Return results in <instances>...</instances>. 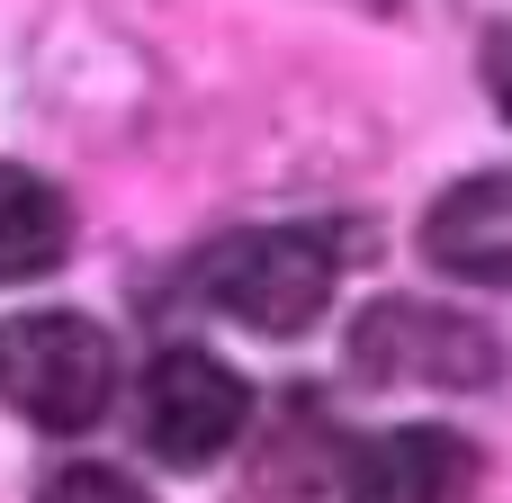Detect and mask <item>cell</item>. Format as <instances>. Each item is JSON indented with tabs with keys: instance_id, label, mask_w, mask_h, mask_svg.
Returning <instances> with one entry per match:
<instances>
[{
	"instance_id": "52a82bcc",
	"label": "cell",
	"mask_w": 512,
	"mask_h": 503,
	"mask_svg": "<svg viewBox=\"0 0 512 503\" xmlns=\"http://www.w3.org/2000/svg\"><path fill=\"white\" fill-rule=\"evenodd\" d=\"M72 252V207L54 180H36L27 162H0V288H27L45 270H63Z\"/></svg>"
},
{
	"instance_id": "30bf717a",
	"label": "cell",
	"mask_w": 512,
	"mask_h": 503,
	"mask_svg": "<svg viewBox=\"0 0 512 503\" xmlns=\"http://www.w3.org/2000/svg\"><path fill=\"white\" fill-rule=\"evenodd\" d=\"M360 9H387V0H360Z\"/></svg>"
},
{
	"instance_id": "5b68a950",
	"label": "cell",
	"mask_w": 512,
	"mask_h": 503,
	"mask_svg": "<svg viewBox=\"0 0 512 503\" xmlns=\"http://www.w3.org/2000/svg\"><path fill=\"white\" fill-rule=\"evenodd\" d=\"M477 441L450 423H396L342 459V503H468L477 495Z\"/></svg>"
},
{
	"instance_id": "ba28073f",
	"label": "cell",
	"mask_w": 512,
	"mask_h": 503,
	"mask_svg": "<svg viewBox=\"0 0 512 503\" xmlns=\"http://www.w3.org/2000/svg\"><path fill=\"white\" fill-rule=\"evenodd\" d=\"M36 503H153L126 468H99V459H72V468H54L45 486H36Z\"/></svg>"
},
{
	"instance_id": "9c48e42d",
	"label": "cell",
	"mask_w": 512,
	"mask_h": 503,
	"mask_svg": "<svg viewBox=\"0 0 512 503\" xmlns=\"http://www.w3.org/2000/svg\"><path fill=\"white\" fill-rule=\"evenodd\" d=\"M486 72H495V99H504V117H512V27L495 36V63H486Z\"/></svg>"
},
{
	"instance_id": "3957f363",
	"label": "cell",
	"mask_w": 512,
	"mask_h": 503,
	"mask_svg": "<svg viewBox=\"0 0 512 503\" xmlns=\"http://www.w3.org/2000/svg\"><path fill=\"white\" fill-rule=\"evenodd\" d=\"M351 378L360 387H495L504 378V342L477 315H459V306L378 297L351 324Z\"/></svg>"
},
{
	"instance_id": "8992f818",
	"label": "cell",
	"mask_w": 512,
	"mask_h": 503,
	"mask_svg": "<svg viewBox=\"0 0 512 503\" xmlns=\"http://www.w3.org/2000/svg\"><path fill=\"white\" fill-rule=\"evenodd\" d=\"M423 252L450 279L512 288V180L504 171H468L459 189H441L432 216H423Z\"/></svg>"
},
{
	"instance_id": "277c9868",
	"label": "cell",
	"mask_w": 512,
	"mask_h": 503,
	"mask_svg": "<svg viewBox=\"0 0 512 503\" xmlns=\"http://www.w3.org/2000/svg\"><path fill=\"white\" fill-rule=\"evenodd\" d=\"M252 423V387L216 360V351H162L144 369V405H135V432L162 468H216Z\"/></svg>"
},
{
	"instance_id": "7a4b0ae2",
	"label": "cell",
	"mask_w": 512,
	"mask_h": 503,
	"mask_svg": "<svg viewBox=\"0 0 512 503\" xmlns=\"http://www.w3.org/2000/svg\"><path fill=\"white\" fill-rule=\"evenodd\" d=\"M0 396L36 432H90L117 396V351L90 315H18L0 324Z\"/></svg>"
},
{
	"instance_id": "6da1fadb",
	"label": "cell",
	"mask_w": 512,
	"mask_h": 503,
	"mask_svg": "<svg viewBox=\"0 0 512 503\" xmlns=\"http://www.w3.org/2000/svg\"><path fill=\"white\" fill-rule=\"evenodd\" d=\"M207 306L234 315L243 333L261 342H297L324 324L333 288H342V252L324 225H252V234H225L198 270Z\"/></svg>"
}]
</instances>
